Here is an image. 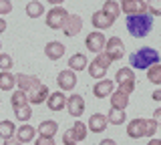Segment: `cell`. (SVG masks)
Instances as JSON below:
<instances>
[{"mask_svg":"<svg viewBox=\"0 0 161 145\" xmlns=\"http://www.w3.org/2000/svg\"><path fill=\"white\" fill-rule=\"evenodd\" d=\"M159 63H161V57L153 47H141L139 51L129 54V67L133 71L135 69L137 71H149L151 67H155Z\"/></svg>","mask_w":161,"mask_h":145,"instance_id":"6da1fadb","label":"cell"},{"mask_svg":"<svg viewBox=\"0 0 161 145\" xmlns=\"http://www.w3.org/2000/svg\"><path fill=\"white\" fill-rule=\"evenodd\" d=\"M127 32L133 38H145L153 28V16L149 12L137 14V16H127Z\"/></svg>","mask_w":161,"mask_h":145,"instance_id":"7a4b0ae2","label":"cell"},{"mask_svg":"<svg viewBox=\"0 0 161 145\" xmlns=\"http://www.w3.org/2000/svg\"><path fill=\"white\" fill-rule=\"evenodd\" d=\"M111 63H113V61H111V57H109L105 51L99 53L97 57H95L93 61L89 63V67H87V69H89V75H91L93 79H97V81H103L105 75H107V69L111 67Z\"/></svg>","mask_w":161,"mask_h":145,"instance_id":"3957f363","label":"cell"},{"mask_svg":"<svg viewBox=\"0 0 161 145\" xmlns=\"http://www.w3.org/2000/svg\"><path fill=\"white\" fill-rule=\"evenodd\" d=\"M115 83L119 85V91L131 95L135 91V73L131 67H123L115 73Z\"/></svg>","mask_w":161,"mask_h":145,"instance_id":"277c9868","label":"cell"},{"mask_svg":"<svg viewBox=\"0 0 161 145\" xmlns=\"http://www.w3.org/2000/svg\"><path fill=\"white\" fill-rule=\"evenodd\" d=\"M67 18H69L67 8L54 6V8H50L48 14H47V26L53 28V31H63V26H64V22H67Z\"/></svg>","mask_w":161,"mask_h":145,"instance_id":"5b68a950","label":"cell"},{"mask_svg":"<svg viewBox=\"0 0 161 145\" xmlns=\"http://www.w3.org/2000/svg\"><path fill=\"white\" fill-rule=\"evenodd\" d=\"M105 44H107V38H105V34L101 31H93L87 34V38H85V47H87L89 53H103L105 51Z\"/></svg>","mask_w":161,"mask_h":145,"instance_id":"8992f818","label":"cell"},{"mask_svg":"<svg viewBox=\"0 0 161 145\" xmlns=\"http://www.w3.org/2000/svg\"><path fill=\"white\" fill-rule=\"evenodd\" d=\"M105 53L111 57V61H119V59L125 57V44L119 36H111L107 38V44H105Z\"/></svg>","mask_w":161,"mask_h":145,"instance_id":"52a82bcc","label":"cell"},{"mask_svg":"<svg viewBox=\"0 0 161 145\" xmlns=\"http://www.w3.org/2000/svg\"><path fill=\"white\" fill-rule=\"evenodd\" d=\"M121 12H125L127 16H137V14L147 12V2L143 0H121Z\"/></svg>","mask_w":161,"mask_h":145,"instance_id":"ba28073f","label":"cell"},{"mask_svg":"<svg viewBox=\"0 0 161 145\" xmlns=\"http://www.w3.org/2000/svg\"><path fill=\"white\" fill-rule=\"evenodd\" d=\"M16 85H18V89H20V91L30 93V91H34V89H38L42 83H40V79L36 77V75L18 73V75H16Z\"/></svg>","mask_w":161,"mask_h":145,"instance_id":"9c48e42d","label":"cell"},{"mask_svg":"<svg viewBox=\"0 0 161 145\" xmlns=\"http://www.w3.org/2000/svg\"><path fill=\"white\" fill-rule=\"evenodd\" d=\"M67 111H69L70 117H80V115L85 113V99L80 97L79 93L70 95L67 99Z\"/></svg>","mask_w":161,"mask_h":145,"instance_id":"30bf717a","label":"cell"},{"mask_svg":"<svg viewBox=\"0 0 161 145\" xmlns=\"http://www.w3.org/2000/svg\"><path fill=\"white\" fill-rule=\"evenodd\" d=\"M57 85H58V89H64V91L75 89L77 87V75H75V71H70V69L60 71L57 75Z\"/></svg>","mask_w":161,"mask_h":145,"instance_id":"8fae6325","label":"cell"},{"mask_svg":"<svg viewBox=\"0 0 161 145\" xmlns=\"http://www.w3.org/2000/svg\"><path fill=\"white\" fill-rule=\"evenodd\" d=\"M145 129H147V119H133V121H129L127 125V135L131 139H141V137H145Z\"/></svg>","mask_w":161,"mask_h":145,"instance_id":"7c38bea8","label":"cell"},{"mask_svg":"<svg viewBox=\"0 0 161 145\" xmlns=\"http://www.w3.org/2000/svg\"><path fill=\"white\" fill-rule=\"evenodd\" d=\"M80 28H83V18H80L79 14H69L67 22H64V26H63V32L67 34V36H77L80 32Z\"/></svg>","mask_w":161,"mask_h":145,"instance_id":"4fadbf2b","label":"cell"},{"mask_svg":"<svg viewBox=\"0 0 161 145\" xmlns=\"http://www.w3.org/2000/svg\"><path fill=\"white\" fill-rule=\"evenodd\" d=\"M107 125H109V119H107V115H103V113H93L91 115V119H89V131H93V133H103L105 129H107Z\"/></svg>","mask_w":161,"mask_h":145,"instance_id":"5bb4252c","label":"cell"},{"mask_svg":"<svg viewBox=\"0 0 161 145\" xmlns=\"http://www.w3.org/2000/svg\"><path fill=\"white\" fill-rule=\"evenodd\" d=\"M67 99H69V97H64L63 91H54V93L48 95L47 107L50 109V111H63V109L67 107Z\"/></svg>","mask_w":161,"mask_h":145,"instance_id":"9a60e30c","label":"cell"},{"mask_svg":"<svg viewBox=\"0 0 161 145\" xmlns=\"http://www.w3.org/2000/svg\"><path fill=\"white\" fill-rule=\"evenodd\" d=\"M93 26H95V31H105V28H109V26H113V22L117 20V18H113L111 14H107V12H103V10H99V12H95L93 14Z\"/></svg>","mask_w":161,"mask_h":145,"instance_id":"2e32d148","label":"cell"},{"mask_svg":"<svg viewBox=\"0 0 161 145\" xmlns=\"http://www.w3.org/2000/svg\"><path fill=\"white\" fill-rule=\"evenodd\" d=\"M93 95L97 99H105L113 95V81L111 79H103V81H97L93 87Z\"/></svg>","mask_w":161,"mask_h":145,"instance_id":"e0dca14e","label":"cell"},{"mask_svg":"<svg viewBox=\"0 0 161 145\" xmlns=\"http://www.w3.org/2000/svg\"><path fill=\"white\" fill-rule=\"evenodd\" d=\"M36 135H38V131L32 127V125H28V123H22L18 127V131H16V139L20 143H30L32 139H36Z\"/></svg>","mask_w":161,"mask_h":145,"instance_id":"ac0fdd59","label":"cell"},{"mask_svg":"<svg viewBox=\"0 0 161 145\" xmlns=\"http://www.w3.org/2000/svg\"><path fill=\"white\" fill-rule=\"evenodd\" d=\"M44 54H47L50 61H58V59L64 57V44L60 41H50L44 47Z\"/></svg>","mask_w":161,"mask_h":145,"instance_id":"d6986e66","label":"cell"},{"mask_svg":"<svg viewBox=\"0 0 161 145\" xmlns=\"http://www.w3.org/2000/svg\"><path fill=\"white\" fill-rule=\"evenodd\" d=\"M36 131H38V137H53L54 139V135L58 131V123L53 121V119H47V121H42L36 127Z\"/></svg>","mask_w":161,"mask_h":145,"instance_id":"ffe728a7","label":"cell"},{"mask_svg":"<svg viewBox=\"0 0 161 145\" xmlns=\"http://www.w3.org/2000/svg\"><path fill=\"white\" fill-rule=\"evenodd\" d=\"M48 87L47 85H40L38 89H34V91H30L28 93V103L30 105H40V103H47V99H48Z\"/></svg>","mask_w":161,"mask_h":145,"instance_id":"44dd1931","label":"cell"},{"mask_svg":"<svg viewBox=\"0 0 161 145\" xmlns=\"http://www.w3.org/2000/svg\"><path fill=\"white\" fill-rule=\"evenodd\" d=\"M111 107H115V109H127L129 107V95L127 93H123V91H113V95H111Z\"/></svg>","mask_w":161,"mask_h":145,"instance_id":"7402d4cb","label":"cell"},{"mask_svg":"<svg viewBox=\"0 0 161 145\" xmlns=\"http://www.w3.org/2000/svg\"><path fill=\"white\" fill-rule=\"evenodd\" d=\"M89 67V61H87V57H85L83 53H75L73 57L69 59V69L70 71H83V69H87Z\"/></svg>","mask_w":161,"mask_h":145,"instance_id":"603a6c76","label":"cell"},{"mask_svg":"<svg viewBox=\"0 0 161 145\" xmlns=\"http://www.w3.org/2000/svg\"><path fill=\"white\" fill-rule=\"evenodd\" d=\"M16 85V77L10 71H0V91H12Z\"/></svg>","mask_w":161,"mask_h":145,"instance_id":"cb8c5ba5","label":"cell"},{"mask_svg":"<svg viewBox=\"0 0 161 145\" xmlns=\"http://www.w3.org/2000/svg\"><path fill=\"white\" fill-rule=\"evenodd\" d=\"M10 103H12V109H14V111L20 109V107H26V105H30L28 103V93L16 89V91L12 93V97H10Z\"/></svg>","mask_w":161,"mask_h":145,"instance_id":"d4e9b609","label":"cell"},{"mask_svg":"<svg viewBox=\"0 0 161 145\" xmlns=\"http://www.w3.org/2000/svg\"><path fill=\"white\" fill-rule=\"evenodd\" d=\"M107 119H109V123H113V125H123L125 121H127V115H125L123 109H115V107H111V109H109Z\"/></svg>","mask_w":161,"mask_h":145,"instance_id":"484cf974","label":"cell"},{"mask_svg":"<svg viewBox=\"0 0 161 145\" xmlns=\"http://www.w3.org/2000/svg\"><path fill=\"white\" fill-rule=\"evenodd\" d=\"M14 133H16V125H14L12 121H0V137L6 141V139H10V137H14Z\"/></svg>","mask_w":161,"mask_h":145,"instance_id":"4316f807","label":"cell"},{"mask_svg":"<svg viewBox=\"0 0 161 145\" xmlns=\"http://www.w3.org/2000/svg\"><path fill=\"white\" fill-rule=\"evenodd\" d=\"M26 14L30 18H40L44 14V6L38 2V0H32V2L26 4Z\"/></svg>","mask_w":161,"mask_h":145,"instance_id":"83f0119b","label":"cell"},{"mask_svg":"<svg viewBox=\"0 0 161 145\" xmlns=\"http://www.w3.org/2000/svg\"><path fill=\"white\" fill-rule=\"evenodd\" d=\"M103 12H107L111 14L113 18H119V14H121V4L119 2H115V0H105L103 2V8H101Z\"/></svg>","mask_w":161,"mask_h":145,"instance_id":"f1b7e54d","label":"cell"},{"mask_svg":"<svg viewBox=\"0 0 161 145\" xmlns=\"http://www.w3.org/2000/svg\"><path fill=\"white\" fill-rule=\"evenodd\" d=\"M147 81L151 85H157V87H161V63L155 64V67H151L147 71Z\"/></svg>","mask_w":161,"mask_h":145,"instance_id":"f546056e","label":"cell"},{"mask_svg":"<svg viewBox=\"0 0 161 145\" xmlns=\"http://www.w3.org/2000/svg\"><path fill=\"white\" fill-rule=\"evenodd\" d=\"M73 131H75V135H77V139H79V143H80L83 139H87L89 127H87L83 121H75V123H73Z\"/></svg>","mask_w":161,"mask_h":145,"instance_id":"4dcf8cb0","label":"cell"},{"mask_svg":"<svg viewBox=\"0 0 161 145\" xmlns=\"http://www.w3.org/2000/svg\"><path fill=\"white\" fill-rule=\"evenodd\" d=\"M16 119L18 121H28L30 117H32V107L30 105H26V107H20V109H16Z\"/></svg>","mask_w":161,"mask_h":145,"instance_id":"1f68e13d","label":"cell"},{"mask_svg":"<svg viewBox=\"0 0 161 145\" xmlns=\"http://www.w3.org/2000/svg\"><path fill=\"white\" fill-rule=\"evenodd\" d=\"M147 12L151 16H161V0H147Z\"/></svg>","mask_w":161,"mask_h":145,"instance_id":"d6a6232c","label":"cell"},{"mask_svg":"<svg viewBox=\"0 0 161 145\" xmlns=\"http://www.w3.org/2000/svg\"><path fill=\"white\" fill-rule=\"evenodd\" d=\"M12 57L6 53H0V71H10L12 69Z\"/></svg>","mask_w":161,"mask_h":145,"instance_id":"836d02e7","label":"cell"},{"mask_svg":"<svg viewBox=\"0 0 161 145\" xmlns=\"http://www.w3.org/2000/svg\"><path fill=\"white\" fill-rule=\"evenodd\" d=\"M63 143H64V145H79V139H77V135H75L73 129H67V131H64Z\"/></svg>","mask_w":161,"mask_h":145,"instance_id":"e575fe53","label":"cell"},{"mask_svg":"<svg viewBox=\"0 0 161 145\" xmlns=\"http://www.w3.org/2000/svg\"><path fill=\"white\" fill-rule=\"evenodd\" d=\"M12 12V2L10 0H0V16Z\"/></svg>","mask_w":161,"mask_h":145,"instance_id":"d590c367","label":"cell"},{"mask_svg":"<svg viewBox=\"0 0 161 145\" xmlns=\"http://www.w3.org/2000/svg\"><path fill=\"white\" fill-rule=\"evenodd\" d=\"M34 145H54V139L53 137H36Z\"/></svg>","mask_w":161,"mask_h":145,"instance_id":"8d00e7d4","label":"cell"},{"mask_svg":"<svg viewBox=\"0 0 161 145\" xmlns=\"http://www.w3.org/2000/svg\"><path fill=\"white\" fill-rule=\"evenodd\" d=\"M151 99H153V101H157V103H161V89H155V91L151 93Z\"/></svg>","mask_w":161,"mask_h":145,"instance_id":"74e56055","label":"cell"},{"mask_svg":"<svg viewBox=\"0 0 161 145\" xmlns=\"http://www.w3.org/2000/svg\"><path fill=\"white\" fill-rule=\"evenodd\" d=\"M153 119L157 121V125H161V107H157V109L153 111Z\"/></svg>","mask_w":161,"mask_h":145,"instance_id":"f35d334b","label":"cell"},{"mask_svg":"<svg viewBox=\"0 0 161 145\" xmlns=\"http://www.w3.org/2000/svg\"><path fill=\"white\" fill-rule=\"evenodd\" d=\"M99 145H117V141H115V139L105 137V139H101V143H99Z\"/></svg>","mask_w":161,"mask_h":145,"instance_id":"ab89813d","label":"cell"},{"mask_svg":"<svg viewBox=\"0 0 161 145\" xmlns=\"http://www.w3.org/2000/svg\"><path fill=\"white\" fill-rule=\"evenodd\" d=\"M4 145H22V143H20L16 137H10V139H6V141H4Z\"/></svg>","mask_w":161,"mask_h":145,"instance_id":"60d3db41","label":"cell"},{"mask_svg":"<svg viewBox=\"0 0 161 145\" xmlns=\"http://www.w3.org/2000/svg\"><path fill=\"white\" fill-rule=\"evenodd\" d=\"M4 31H6V20H4V18L0 16V34H2Z\"/></svg>","mask_w":161,"mask_h":145,"instance_id":"b9f144b4","label":"cell"},{"mask_svg":"<svg viewBox=\"0 0 161 145\" xmlns=\"http://www.w3.org/2000/svg\"><path fill=\"white\" fill-rule=\"evenodd\" d=\"M147 145H161V139H157V137H151Z\"/></svg>","mask_w":161,"mask_h":145,"instance_id":"7bdbcfd3","label":"cell"},{"mask_svg":"<svg viewBox=\"0 0 161 145\" xmlns=\"http://www.w3.org/2000/svg\"><path fill=\"white\" fill-rule=\"evenodd\" d=\"M47 2H48V4H53V6H60L64 0H47Z\"/></svg>","mask_w":161,"mask_h":145,"instance_id":"ee69618b","label":"cell"},{"mask_svg":"<svg viewBox=\"0 0 161 145\" xmlns=\"http://www.w3.org/2000/svg\"><path fill=\"white\" fill-rule=\"evenodd\" d=\"M0 47H2V42H0Z\"/></svg>","mask_w":161,"mask_h":145,"instance_id":"f6af8a7d","label":"cell"},{"mask_svg":"<svg viewBox=\"0 0 161 145\" xmlns=\"http://www.w3.org/2000/svg\"><path fill=\"white\" fill-rule=\"evenodd\" d=\"M0 105H2V103H0Z\"/></svg>","mask_w":161,"mask_h":145,"instance_id":"bcb514c9","label":"cell"}]
</instances>
